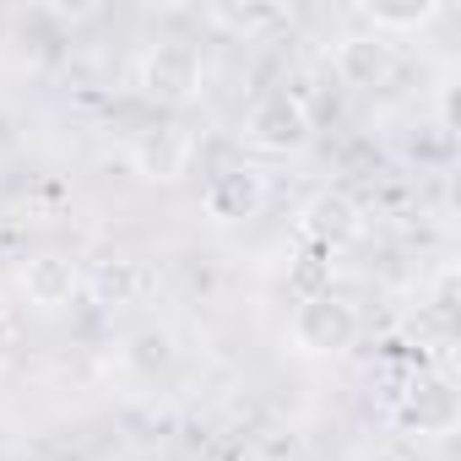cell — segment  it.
I'll return each mask as SVG.
<instances>
[{"instance_id": "6da1fadb", "label": "cell", "mask_w": 461, "mask_h": 461, "mask_svg": "<svg viewBox=\"0 0 461 461\" xmlns=\"http://www.w3.org/2000/svg\"><path fill=\"white\" fill-rule=\"evenodd\" d=\"M288 342L299 353H310V358H337V353H348L358 342V310L331 288L310 294V299H299V310L288 321Z\"/></svg>"}, {"instance_id": "7a4b0ae2", "label": "cell", "mask_w": 461, "mask_h": 461, "mask_svg": "<svg viewBox=\"0 0 461 461\" xmlns=\"http://www.w3.org/2000/svg\"><path fill=\"white\" fill-rule=\"evenodd\" d=\"M267 195H272V185H267L261 168H250V163H228V168H217V174L206 179L201 212H206V222H217V228H234V222L261 217Z\"/></svg>"}, {"instance_id": "3957f363", "label": "cell", "mask_w": 461, "mask_h": 461, "mask_svg": "<svg viewBox=\"0 0 461 461\" xmlns=\"http://www.w3.org/2000/svg\"><path fill=\"white\" fill-rule=\"evenodd\" d=\"M190 158H195L190 131H185V125H168V120L141 125V131H136V141H131V163H136V174L163 179V185L185 179V174H190Z\"/></svg>"}, {"instance_id": "277c9868", "label": "cell", "mask_w": 461, "mask_h": 461, "mask_svg": "<svg viewBox=\"0 0 461 461\" xmlns=\"http://www.w3.org/2000/svg\"><path fill=\"white\" fill-rule=\"evenodd\" d=\"M310 109L294 98V93H267L256 109H250V120H245V136L261 147V152H294V147H304L310 141Z\"/></svg>"}, {"instance_id": "5b68a950", "label": "cell", "mask_w": 461, "mask_h": 461, "mask_svg": "<svg viewBox=\"0 0 461 461\" xmlns=\"http://www.w3.org/2000/svg\"><path fill=\"white\" fill-rule=\"evenodd\" d=\"M141 87L158 98V104H185L201 93V55L179 39L158 44L147 60H141Z\"/></svg>"}, {"instance_id": "8992f818", "label": "cell", "mask_w": 461, "mask_h": 461, "mask_svg": "<svg viewBox=\"0 0 461 461\" xmlns=\"http://www.w3.org/2000/svg\"><path fill=\"white\" fill-rule=\"evenodd\" d=\"M331 71H337L342 87H358V93L385 87L391 71H396V44L380 39V33H348L331 55Z\"/></svg>"}, {"instance_id": "52a82bcc", "label": "cell", "mask_w": 461, "mask_h": 461, "mask_svg": "<svg viewBox=\"0 0 461 461\" xmlns=\"http://www.w3.org/2000/svg\"><path fill=\"white\" fill-rule=\"evenodd\" d=\"M402 423L418 429L423 439H445L461 423V396L445 375H423L407 396H402Z\"/></svg>"}, {"instance_id": "ba28073f", "label": "cell", "mask_w": 461, "mask_h": 461, "mask_svg": "<svg viewBox=\"0 0 461 461\" xmlns=\"http://www.w3.org/2000/svg\"><path fill=\"white\" fill-rule=\"evenodd\" d=\"M23 294L39 304V310H66L77 294H82V272H77V261L71 256H33V261H23Z\"/></svg>"}, {"instance_id": "9c48e42d", "label": "cell", "mask_w": 461, "mask_h": 461, "mask_svg": "<svg viewBox=\"0 0 461 461\" xmlns=\"http://www.w3.org/2000/svg\"><path fill=\"white\" fill-rule=\"evenodd\" d=\"M304 234L321 240V245H342V240H353V234H358V206H353V195H342V190H321V195L304 206Z\"/></svg>"}, {"instance_id": "30bf717a", "label": "cell", "mask_w": 461, "mask_h": 461, "mask_svg": "<svg viewBox=\"0 0 461 461\" xmlns=\"http://www.w3.org/2000/svg\"><path fill=\"white\" fill-rule=\"evenodd\" d=\"M439 17V0H407V6H375L369 12V33H380V39H391V33H407V28H429Z\"/></svg>"}, {"instance_id": "8fae6325", "label": "cell", "mask_w": 461, "mask_h": 461, "mask_svg": "<svg viewBox=\"0 0 461 461\" xmlns=\"http://www.w3.org/2000/svg\"><path fill=\"white\" fill-rule=\"evenodd\" d=\"M168 358H174V337H168V331H141V337H131V364H136L141 375L168 369Z\"/></svg>"}, {"instance_id": "7c38bea8", "label": "cell", "mask_w": 461, "mask_h": 461, "mask_svg": "<svg viewBox=\"0 0 461 461\" xmlns=\"http://www.w3.org/2000/svg\"><path fill=\"white\" fill-rule=\"evenodd\" d=\"M136 288H141V272H136L131 261H120V267H109V272L98 277V294H104V299H114V304H120V299H131Z\"/></svg>"}, {"instance_id": "4fadbf2b", "label": "cell", "mask_w": 461, "mask_h": 461, "mask_svg": "<svg viewBox=\"0 0 461 461\" xmlns=\"http://www.w3.org/2000/svg\"><path fill=\"white\" fill-rule=\"evenodd\" d=\"M222 23H234V28H267V23H277L283 12H272V6H256V12H217Z\"/></svg>"}, {"instance_id": "5bb4252c", "label": "cell", "mask_w": 461, "mask_h": 461, "mask_svg": "<svg viewBox=\"0 0 461 461\" xmlns=\"http://www.w3.org/2000/svg\"><path fill=\"white\" fill-rule=\"evenodd\" d=\"M439 131H445V136L456 131V82L439 87Z\"/></svg>"}, {"instance_id": "9a60e30c", "label": "cell", "mask_w": 461, "mask_h": 461, "mask_svg": "<svg viewBox=\"0 0 461 461\" xmlns=\"http://www.w3.org/2000/svg\"><path fill=\"white\" fill-rule=\"evenodd\" d=\"M12 348H17V326H12V315L0 310V369L12 364Z\"/></svg>"}]
</instances>
